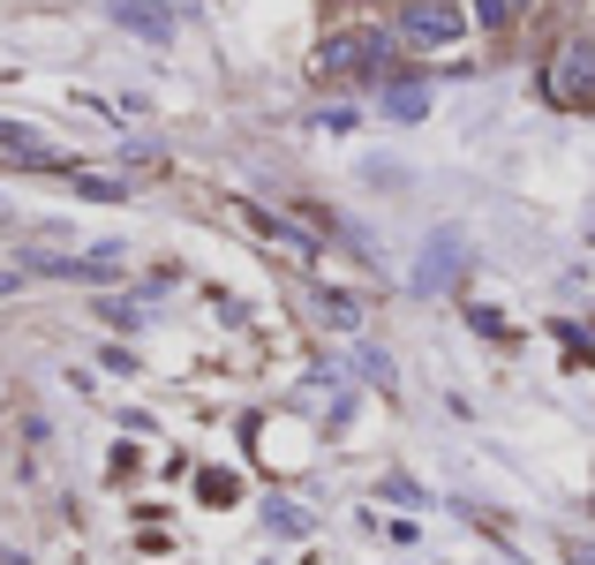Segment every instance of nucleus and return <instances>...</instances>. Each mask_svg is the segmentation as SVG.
<instances>
[{
    "label": "nucleus",
    "instance_id": "6",
    "mask_svg": "<svg viewBox=\"0 0 595 565\" xmlns=\"http://www.w3.org/2000/svg\"><path fill=\"white\" fill-rule=\"evenodd\" d=\"M0 151H15L23 167H61V151H45L39 129H23V121H0Z\"/></svg>",
    "mask_w": 595,
    "mask_h": 565
},
{
    "label": "nucleus",
    "instance_id": "11",
    "mask_svg": "<svg viewBox=\"0 0 595 565\" xmlns=\"http://www.w3.org/2000/svg\"><path fill=\"white\" fill-rule=\"evenodd\" d=\"M0 565H31V558H23V551H0Z\"/></svg>",
    "mask_w": 595,
    "mask_h": 565
},
{
    "label": "nucleus",
    "instance_id": "10",
    "mask_svg": "<svg viewBox=\"0 0 595 565\" xmlns=\"http://www.w3.org/2000/svg\"><path fill=\"white\" fill-rule=\"evenodd\" d=\"M565 558H573V565H595V543H573V551H565Z\"/></svg>",
    "mask_w": 595,
    "mask_h": 565
},
{
    "label": "nucleus",
    "instance_id": "3",
    "mask_svg": "<svg viewBox=\"0 0 595 565\" xmlns=\"http://www.w3.org/2000/svg\"><path fill=\"white\" fill-rule=\"evenodd\" d=\"M460 39V15H453V0H407V15H400V45H415V53H437V45Z\"/></svg>",
    "mask_w": 595,
    "mask_h": 565
},
{
    "label": "nucleus",
    "instance_id": "4",
    "mask_svg": "<svg viewBox=\"0 0 595 565\" xmlns=\"http://www.w3.org/2000/svg\"><path fill=\"white\" fill-rule=\"evenodd\" d=\"M106 15H114L121 31H136V39H151V45L173 39V8L167 0H106Z\"/></svg>",
    "mask_w": 595,
    "mask_h": 565
},
{
    "label": "nucleus",
    "instance_id": "9",
    "mask_svg": "<svg viewBox=\"0 0 595 565\" xmlns=\"http://www.w3.org/2000/svg\"><path fill=\"white\" fill-rule=\"evenodd\" d=\"M475 15H482L490 31H506V23H512V0H475Z\"/></svg>",
    "mask_w": 595,
    "mask_h": 565
},
{
    "label": "nucleus",
    "instance_id": "8",
    "mask_svg": "<svg viewBox=\"0 0 595 565\" xmlns=\"http://www.w3.org/2000/svg\"><path fill=\"white\" fill-rule=\"evenodd\" d=\"M453 271H460V242L445 234V242H437V257H423V287H453Z\"/></svg>",
    "mask_w": 595,
    "mask_h": 565
},
{
    "label": "nucleus",
    "instance_id": "1",
    "mask_svg": "<svg viewBox=\"0 0 595 565\" xmlns=\"http://www.w3.org/2000/svg\"><path fill=\"white\" fill-rule=\"evenodd\" d=\"M384 76L392 68V31H340L317 45V76Z\"/></svg>",
    "mask_w": 595,
    "mask_h": 565
},
{
    "label": "nucleus",
    "instance_id": "7",
    "mask_svg": "<svg viewBox=\"0 0 595 565\" xmlns=\"http://www.w3.org/2000/svg\"><path fill=\"white\" fill-rule=\"evenodd\" d=\"M384 114H392V121H423L429 114V84H384Z\"/></svg>",
    "mask_w": 595,
    "mask_h": 565
},
{
    "label": "nucleus",
    "instance_id": "12",
    "mask_svg": "<svg viewBox=\"0 0 595 565\" xmlns=\"http://www.w3.org/2000/svg\"><path fill=\"white\" fill-rule=\"evenodd\" d=\"M520 8H528V0H512V15H520Z\"/></svg>",
    "mask_w": 595,
    "mask_h": 565
},
{
    "label": "nucleus",
    "instance_id": "2",
    "mask_svg": "<svg viewBox=\"0 0 595 565\" xmlns=\"http://www.w3.org/2000/svg\"><path fill=\"white\" fill-rule=\"evenodd\" d=\"M543 98H557V106H595V39L557 45V61L543 68Z\"/></svg>",
    "mask_w": 595,
    "mask_h": 565
},
{
    "label": "nucleus",
    "instance_id": "5",
    "mask_svg": "<svg viewBox=\"0 0 595 565\" xmlns=\"http://www.w3.org/2000/svg\"><path fill=\"white\" fill-rule=\"evenodd\" d=\"M31 271H53V279H114V271H121V249H91V257H31Z\"/></svg>",
    "mask_w": 595,
    "mask_h": 565
}]
</instances>
